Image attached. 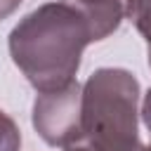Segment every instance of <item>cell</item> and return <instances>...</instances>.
<instances>
[{"label": "cell", "instance_id": "cell-9", "mask_svg": "<svg viewBox=\"0 0 151 151\" xmlns=\"http://www.w3.org/2000/svg\"><path fill=\"white\" fill-rule=\"evenodd\" d=\"M146 54H149V66H151V47H149V52H146Z\"/></svg>", "mask_w": 151, "mask_h": 151}, {"label": "cell", "instance_id": "cell-7", "mask_svg": "<svg viewBox=\"0 0 151 151\" xmlns=\"http://www.w3.org/2000/svg\"><path fill=\"white\" fill-rule=\"evenodd\" d=\"M142 118H144V125H146L149 132H151V87L146 90L144 101H142ZM149 151H151V144H149Z\"/></svg>", "mask_w": 151, "mask_h": 151}, {"label": "cell", "instance_id": "cell-6", "mask_svg": "<svg viewBox=\"0 0 151 151\" xmlns=\"http://www.w3.org/2000/svg\"><path fill=\"white\" fill-rule=\"evenodd\" d=\"M21 146V132L17 127V123L0 111V151H19Z\"/></svg>", "mask_w": 151, "mask_h": 151}, {"label": "cell", "instance_id": "cell-5", "mask_svg": "<svg viewBox=\"0 0 151 151\" xmlns=\"http://www.w3.org/2000/svg\"><path fill=\"white\" fill-rule=\"evenodd\" d=\"M125 19L134 24L139 35L151 47V0H127L125 2Z\"/></svg>", "mask_w": 151, "mask_h": 151}, {"label": "cell", "instance_id": "cell-4", "mask_svg": "<svg viewBox=\"0 0 151 151\" xmlns=\"http://www.w3.org/2000/svg\"><path fill=\"white\" fill-rule=\"evenodd\" d=\"M73 5L90 24L92 40H104L109 38L120 21L125 19V2L127 0H64Z\"/></svg>", "mask_w": 151, "mask_h": 151}, {"label": "cell", "instance_id": "cell-1", "mask_svg": "<svg viewBox=\"0 0 151 151\" xmlns=\"http://www.w3.org/2000/svg\"><path fill=\"white\" fill-rule=\"evenodd\" d=\"M94 42L87 19L68 2H45L9 33V54L38 90H57L76 80L83 50Z\"/></svg>", "mask_w": 151, "mask_h": 151}, {"label": "cell", "instance_id": "cell-2", "mask_svg": "<svg viewBox=\"0 0 151 151\" xmlns=\"http://www.w3.org/2000/svg\"><path fill=\"white\" fill-rule=\"evenodd\" d=\"M139 80L125 68H97L83 85L80 137L64 151H149L137 130Z\"/></svg>", "mask_w": 151, "mask_h": 151}, {"label": "cell", "instance_id": "cell-8", "mask_svg": "<svg viewBox=\"0 0 151 151\" xmlns=\"http://www.w3.org/2000/svg\"><path fill=\"white\" fill-rule=\"evenodd\" d=\"M21 2H24V0H0V21L7 19V17H12V14L19 9Z\"/></svg>", "mask_w": 151, "mask_h": 151}, {"label": "cell", "instance_id": "cell-3", "mask_svg": "<svg viewBox=\"0 0 151 151\" xmlns=\"http://www.w3.org/2000/svg\"><path fill=\"white\" fill-rule=\"evenodd\" d=\"M83 85L71 80L64 87L40 92L33 101V127L50 146H68L80 137Z\"/></svg>", "mask_w": 151, "mask_h": 151}]
</instances>
